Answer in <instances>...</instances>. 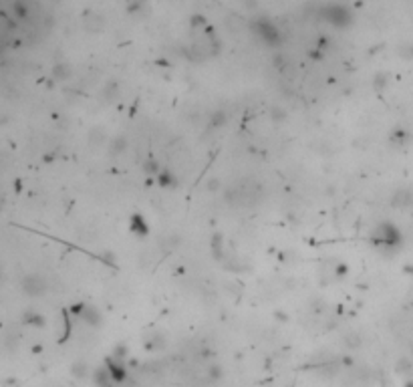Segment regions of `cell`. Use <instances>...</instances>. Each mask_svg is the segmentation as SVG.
<instances>
[{
	"label": "cell",
	"mask_w": 413,
	"mask_h": 387,
	"mask_svg": "<svg viewBox=\"0 0 413 387\" xmlns=\"http://www.w3.org/2000/svg\"><path fill=\"white\" fill-rule=\"evenodd\" d=\"M22 287L28 295H41L44 291V282L39 278V276H26L24 282H22Z\"/></svg>",
	"instance_id": "3"
},
{
	"label": "cell",
	"mask_w": 413,
	"mask_h": 387,
	"mask_svg": "<svg viewBox=\"0 0 413 387\" xmlns=\"http://www.w3.org/2000/svg\"><path fill=\"white\" fill-rule=\"evenodd\" d=\"M319 14L323 16V19L330 24H335V26H347L351 21H353V16H351V10L343 6V4H326L319 10Z\"/></svg>",
	"instance_id": "1"
},
{
	"label": "cell",
	"mask_w": 413,
	"mask_h": 387,
	"mask_svg": "<svg viewBox=\"0 0 413 387\" xmlns=\"http://www.w3.org/2000/svg\"><path fill=\"white\" fill-rule=\"evenodd\" d=\"M254 30H256V35H258L262 41H266V43L272 45V46H276V45L280 43V32H278V28H276L270 21H266V19L258 21V23L254 24Z\"/></svg>",
	"instance_id": "2"
}]
</instances>
